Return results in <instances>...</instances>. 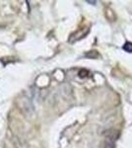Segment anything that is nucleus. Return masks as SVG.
Returning a JSON list of instances; mask_svg holds the SVG:
<instances>
[{
	"label": "nucleus",
	"instance_id": "1",
	"mask_svg": "<svg viewBox=\"0 0 132 148\" xmlns=\"http://www.w3.org/2000/svg\"><path fill=\"white\" fill-rule=\"evenodd\" d=\"M123 49L127 52H132V42H125L123 46Z\"/></svg>",
	"mask_w": 132,
	"mask_h": 148
}]
</instances>
